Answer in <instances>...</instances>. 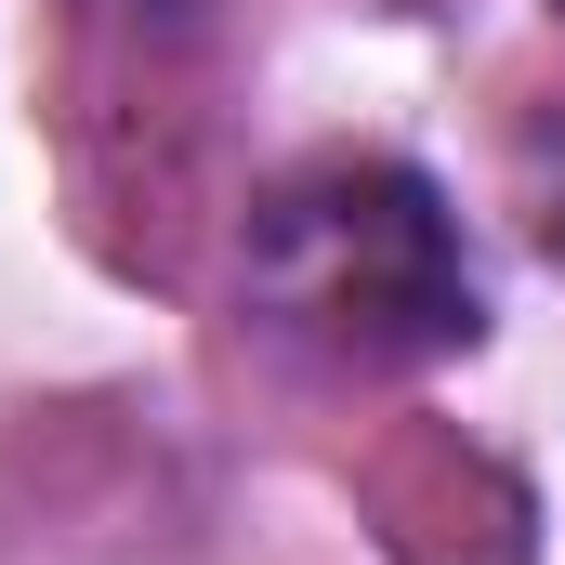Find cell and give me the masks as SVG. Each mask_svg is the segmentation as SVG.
I'll use <instances>...</instances> for the list:
<instances>
[{
	"instance_id": "1",
	"label": "cell",
	"mask_w": 565,
	"mask_h": 565,
	"mask_svg": "<svg viewBox=\"0 0 565 565\" xmlns=\"http://www.w3.org/2000/svg\"><path fill=\"white\" fill-rule=\"evenodd\" d=\"M237 329L289 369L395 382V369L487 342V289H473L460 211L434 198V171L329 145V158L277 171L237 224Z\"/></svg>"
},
{
	"instance_id": "2",
	"label": "cell",
	"mask_w": 565,
	"mask_h": 565,
	"mask_svg": "<svg viewBox=\"0 0 565 565\" xmlns=\"http://www.w3.org/2000/svg\"><path fill=\"white\" fill-rule=\"evenodd\" d=\"M513 198H526V237L565 264V106H540V119L513 132Z\"/></svg>"
}]
</instances>
